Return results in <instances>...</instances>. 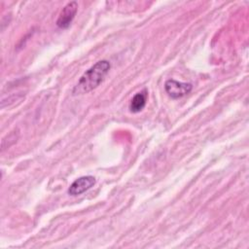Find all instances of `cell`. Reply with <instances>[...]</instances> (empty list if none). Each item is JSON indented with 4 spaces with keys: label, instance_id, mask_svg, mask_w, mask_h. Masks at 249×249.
<instances>
[{
    "label": "cell",
    "instance_id": "6da1fadb",
    "mask_svg": "<svg viewBox=\"0 0 249 249\" xmlns=\"http://www.w3.org/2000/svg\"><path fill=\"white\" fill-rule=\"evenodd\" d=\"M111 68L108 60H100L89 68L74 87L73 95H82L96 89L104 80Z\"/></svg>",
    "mask_w": 249,
    "mask_h": 249
},
{
    "label": "cell",
    "instance_id": "7a4b0ae2",
    "mask_svg": "<svg viewBox=\"0 0 249 249\" xmlns=\"http://www.w3.org/2000/svg\"><path fill=\"white\" fill-rule=\"evenodd\" d=\"M164 89L171 98L178 99L190 93L193 89V86L190 83H183L170 79L165 82Z\"/></svg>",
    "mask_w": 249,
    "mask_h": 249
},
{
    "label": "cell",
    "instance_id": "3957f363",
    "mask_svg": "<svg viewBox=\"0 0 249 249\" xmlns=\"http://www.w3.org/2000/svg\"><path fill=\"white\" fill-rule=\"evenodd\" d=\"M78 11V3L76 1H71L67 3L61 10L57 19L56 25L61 29H66L72 23Z\"/></svg>",
    "mask_w": 249,
    "mask_h": 249
},
{
    "label": "cell",
    "instance_id": "277c9868",
    "mask_svg": "<svg viewBox=\"0 0 249 249\" xmlns=\"http://www.w3.org/2000/svg\"><path fill=\"white\" fill-rule=\"evenodd\" d=\"M95 182H96L95 178L91 175L79 177L68 188V194L73 196H79L87 192L88 190H89L91 187H93Z\"/></svg>",
    "mask_w": 249,
    "mask_h": 249
},
{
    "label": "cell",
    "instance_id": "5b68a950",
    "mask_svg": "<svg viewBox=\"0 0 249 249\" xmlns=\"http://www.w3.org/2000/svg\"><path fill=\"white\" fill-rule=\"evenodd\" d=\"M146 99H147V91L146 89L136 93L129 104V109L132 113H138L143 110V108L146 105Z\"/></svg>",
    "mask_w": 249,
    "mask_h": 249
},
{
    "label": "cell",
    "instance_id": "8992f818",
    "mask_svg": "<svg viewBox=\"0 0 249 249\" xmlns=\"http://www.w3.org/2000/svg\"><path fill=\"white\" fill-rule=\"evenodd\" d=\"M18 132L17 131H13V132H11L9 135H7L5 138H3V140H2V142H9V144H8V147L7 148H9L11 145H13L14 143H16L17 142V140H18Z\"/></svg>",
    "mask_w": 249,
    "mask_h": 249
}]
</instances>
